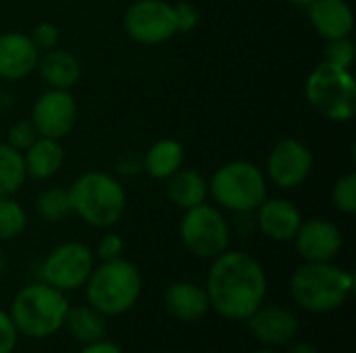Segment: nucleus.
Segmentation results:
<instances>
[{
    "label": "nucleus",
    "mask_w": 356,
    "mask_h": 353,
    "mask_svg": "<svg viewBox=\"0 0 356 353\" xmlns=\"http://www.w3.org/2000/svg\"><path fill=\"white\" fill-rule=\"evenodd\" d=\"M209 306L223 318L246 320L254 314L267 293L263 266L244 252H223L213 258L207 277Z\"/></svg>",
    "instance_id": "f257e3e1"
},
{
    "label": "nucleus",
    "mask_w": 356,
    "mask_h": 353,
    "mask_svg": "<svg viewBox=\"0 0 356 353\" xmlns=\"http://www.w3.org/2000/svg\"><path fill=\"white\" fill-rule=\"evenodd\" d=\"M355 277L332 262H305L290 279L294 302L313 314L338 310L353 293Z\"/></svg>",
    "instance_id": "f03ea898"
},
{
    "label": "nucleus",
    "mask_w": 356,
    "mask_h": 353,
    "mask_svg": "<svg viewBox=\"0 0 356 353\" xmlns=\"http://www.w3.org/2000/svg\"><path fill=\"white\" fill-rule=\"evenodd\" d=\"M67 191L71 198L73 214L92 227H111L119 223L125 212V189L108 173L88 171L79 175Z\"/></svg>",
    "instance_id": "7ed1b4c3"
},
{
    "label": "nucleus",
    "mask_w": 356,
    "mask_h": 353,
    "mask_svg": "<svg viewBox=\"0 0 356 353\" xmlns=\"http://www.w3.org/2000/svg\"><path fill=\"white\" fill-rule=\"evenodd\" d=\"M142 293L140 270L125 258L106 260L94 266L86 281V295L102 316H119L136 306Z\"/></svg>",
    "instance_id": "20e7f679"
},
{
    "label": "nucleus",
    "mask_w": 356,
    "mask_h": 353,
    "mask_svg": "<svg viewBox=\"0 0 356 353\" xmlns=\"http://www.w3.org/2000/svg\"><path fill=\"white\" fill-rule=\"evenodd\" d=\"M67 310L69 302L63 291L48 283H33L15 295L8 316L17 333L31 339H44L65 325Z\"/></svg>",
    "instance_id": "39448f33"
},
{
    "label": "nucleus",
    "mask_w": 356,
    "mask_h": 353,
    "mask_svg": "<svg viewBox=\"0 0 356 353\" xmlns=\"http://www.w3.org/2000/svg\"><path fill=\"white\" fill-rule=\"evenodd\" d=\"M209 193L219 208L248 214L265 202L267 177L248 160H232L215 171L209 181Z\"/></svg>",
    "instance_id": "423d86ee"
},
{
    "label": "nucleus",
    "mask_w": 356,
    "mask_h": 353,
    "mask_svg": "<svg viewBox=\"0 0 356 353\" xmlns=\"http://www.w3.org/2000/svg\"><path fill=\"white\" fill-rule=\"evenodd\" d=\"M309 104L334 123H348L356 114V81L350 69L321 60L307 77Z\"/></svg>",
    "instance_id": "0eeeda50"
},
{
    "label": "nucleus",
    "mask_w": 356,
    "mask_h": 353,
    "mask_svg": "<svg viewBox=\"0 0 356 353\" xmlns=\"http://www.w3.org/2000/svg\"><path fill=\"white\" fill-rule=\"evenodd\" d=\"M179 237L194 256L217 258L229 246V225L219 208L204 202L184 210Z\"/></svg>",
    "instance_id": "6e6552de"
},
{
    "label": "nucleus",
    "mask_w": 356,
    "mask_h": 353,
    "mask_svg": "<svg viewBox=\"0 0 356 353\" xmlns=\"http://www.w3.org/2000/svg\"><path fill=\"white\" fill-rule=\"evenodd\" d=\"M94 270V254L81 241H65L50 250L42 262L44 283L58 291H71L90 279Z\"/></svg>",
    "instance_id": "1a4fd4ad"
},
{
    "label": "nucleus",
    "mask_w": 356,
    "mask_h": 353,
    "mask_svg": "<svg viewBox=\"0 0 356 353\" xmlns=\"http://www.w3.org/2000/svg\"><path fill=\"white\" fill-rule=\"evenodd\" d=\"M123 27L138 44H163L177 33L173 4L167 0H136L125 10Z\"/></svg>",
    "instance_id": "9d476101"
},
{
    "label": "nucleus",
    "mask_w": 356,
    "mask_h": 353,
    "mask_svg": "<svg viewBox=\"0 0 356 353\" xmlns=\"http://www.w3.org/2000/svg\"><path fill=\"white\" fill-rule=\"evenodd\" d=\"M313 171V152L294 137L282 139L273 146L267 158V181L280 189L300 187Z\"/></svg>",
    "instance_id": "9b49d317"
},
{
    "label": "nucleus",
    "mask_w": 356,
    "mask_h": 353,
    "mask_svg": "<svg viewBox=\"0 0 356 353\" xmlns=\"http://www.w3.org/2000/svg\"><path fill=\"white\" fill-rule=\"evenodd\" d=\"M75 119H77V104L71 92L48 87L44 94L35 98L29 121L40 137L63 139L73 129Z\"/></svg>",
    "instance_id": "f8f14e48"
},
{
    "label": "nucleus",
    "mask_w": 356,
    "mask_h": 353,
    "mask_svg": "<svg viewBox=\"0 0 356 353\" xmlns=\"http://www.w3.org/2000/svg\"><path fill=\"white\" fill-rule=\"evenodd\" d=\"M294 241L305 262H332L342 250V231L334 221L317 216L300 223Z\"/></svg>",
    "instance_id": "ddd939ff"
},
{
    "label": "nucleus",
    "mask_w": 356,
    "mask_h": 353,
    "mask_svg": "<svg viewBox=\"0 0 356 353\" xmlns=\"http://www.w3.org/2000/svg\"><path fill=\"white\" fill-rule=\"evenodd\" d=\"M40 50L27 33L4 31L0 33V77L8 81L31 75L38 67Z\"/></svg>",
    "instance_id": "4468645a"
},
{
    "label": "nucleus",
    "mask_w": 356,
    "mask_h": 353,
    "mask_svg": "<svg viewBox=\"0 0 356 353\" xmlns=\"http://www.w3.org/2000/svg\"><path fill=\"white\" fill-rule=\"evenodd\" d=\"M246 320L250 333L269 347L286 345L298 331L296 316L284 306H261Z\"/></svg>",
    "instance_id": "2eb2a0df"
},
{
    "label": "nucleus",
    "mask_w": 356,
    "mask_h": 353,
    "mask_svg": "<svg viewBox=\"0 0 356 353\" xmlns=\"http://www.w3.org/2000/svg\"><path fill=\"white\" fill-rule=\"evenodd\" d=\"M254 212H257V225L261 233L273 241L294 239L302 223L300 210L290 200H284V198H265V202Z\"/></svg>",
    "instance_id": "dca6fc26"
},
{
    "label": "nucleus",
    "mask_w": 356,
    "mask_h": 353,
    "mask_svg": "<svg viewBox=\"0 0 356 353\" xmlns=\"http://www.w3.org/2000/svg\"><path fill=\"white\" fill-rule=\"evenodd\" d=\"M313 29L325 40L348 37L355 27V12L346 0H313L307 4Z\"/></svg>",
    "instance_id": "f3484780"
},
{
    "label": "nucleus",
    "mask_w": 356,
    "mask_h": 353,
    "mask_svg": "<svg viewBox=\"0 0 356 353\" xmlns=\"http://www.w3.org/2000/svg\"><path fill=\"white\" fill-rule=\"evenodd\" d=\"M35 71H40L42 81L52 89H71L81 77L79 60L71 52L60 48L46 50L40 56Z\"/></svg>",
    "instance_id": "a211bd4d"
},
{
    "label": "nucleus",
    "mask_w": 356,
    "mask_h": 353,
    "mask_svg": "<svg viewBox=\"0 0 356 353\" xmlns=\"http://www.w3.org/2000/svg\"><path fill=\"white\" fill-rule=\"evenodd\" d=\"M65 160V152L60 146V139L52 137H38L25 152H23V162L27 177L35 181H46L54 177Z\"/></svg>",
    "instance_id": "6ab92c4d"
},
{
    "label": "nucleus",
    "mask_w": 356,
    "mask_h": 353,
    "mask_svg": "<svg viewBox=\"0 0 356 353\" xmlns=\"http://www.w3.org/2000/svg\"><path fill=\"white\" fill-rule=\"evenodd\" d=\"M165 306L169 314H173L179 320H198L207 314L209 306V295L207 291L196 285V283H173L165 291Z\"/></svg>",
    "instance_id": "aec40b11"
},
{
    "label": "nucleus",
    "mask_w": 356,
    "mask_h": 353,
    "mask_svg": "<svg viewBox=\"0 0 356 353\" xmlns=\"http://www.w3.org/2000/svg\"><path fill=\"white\" fill-rule=\"evenodd\" d=\"M165 181H167V196H169V200L175 206H179L181 210H188V208H194V206L207 202L209 183H207V179L198 171L181 166L179 171H175Z\"/></svg>",
    "instance_id": "412c9836"
},
{
    "label": "nucleus",
    "mask_w": 356,
    "mask_h": 353,
    "mask_svg": "<svg viewBox=\"0 0 356 353\" xmlns=\"http://www.w3.org/2000/svg\"><path fill=\"white\" fill-rule=\"evenodd\" d=\"M184 146L177 139L165 137L148 148L144 156V171L148 173V177L165 181L184 166Z\"/></svg>",
    "instance_id": "4be33fe9"
},
{
    "label": "nucleus",
    "mask_w": 356,
    "mask_h": 353,
    "mask_svg": "<svg viewBox=\"0 0 356 353\" xmlns=\"http://www.w3.org/2000/svg\"><path fill=\"white\" fill-rule=\"evenodd\" d=\"M65 325H67L69 333L83 345L104 339V331H106L104 318L92 306H75V308L69 306Z\"/></svg>",
    "instance_id": "5701e85b"
},
{
    "label": "nucleus",
    "mask_w": 356,
    "mask_h": 353,
    "mask_svg": "<svg viewBox=\"0 0 356 353\" xmlns=\"http://www.w3.org/2000/svg\"><path fill=\"white\" fill-rule=\"evenodd\" d=\"M27 179L23 154L0 141V196H13L23 187Z\"/></svg>",
    "instance_id": "b1692460"
},
{
    "label": "nucleus",
    "mask_w": 356,
    "mask_h": 353,
    "mask_svg": "<svg viewBox=\"0 0 356 353\" xmlns=\"http://www.w3.org/2000/svg\"><path fill=\"white\" fill-rule=\"evenodd\" d=\"M35 210L46 223L67 221L73 214L69 191L60 189V187H48V189L40 191V196L35 198Z\"/></svg>",
    "instance_id": "393cba45"
},
{
    "label": "nucleus",
    "mask_w": 356,
    "mask_h": 353,
    "mask_svg": "<svg viewBox=\"0 0 356 353\" xmlns=\"http://www.w3.org/2000/svg\"><path fill=\"white\" fill-rule=\"evenodd\" d=\"M27 214L13 196H0V241L15 239L23 233Z\"/></svg>",
    "instance_id": "a878e982"
},
{
    "label": "nucleus",
    "mask_w": 356,
    "mask_h": 353,
    "mask_svg": "<svg viewBox=\"0 0 356 353\" xmlns=\"http://www.w3.org/2000/svg\"><path fill=\"white\" fill-rule=\"evenodd\" d=\"M332 202L336 210L342 214H355L356 212V175L346 173L342 175L332 189Z\"/></svg>",
    "instance_id": "bb28decb"
},
{
    "label": "nucleus",
    "mask_w": 356,
    "mask_h": 353,
    "mask_svg": "<svg viewBox=\"0 0 356 353\" xmlns=\"http://www.w3.org/2000/svg\"><path fill=\"white\" fill-rule=\"evenodd\" d=\"M325 60L344 69H350L355 62V44L350 37H340V40H330L325 46Z\"/></svg>",
    "instance_id": "cd10ccee"
},
{
    "label": "nucleus",
    "mask_w": 356,
    "mask_h": 353,
    "mask_svg": "<svg viewBox=\"0 0 356 353\" xmlns=\"http://www.w3.org/2000/svg\"><path fill=\"white\" fill-rule=\"evenodd\" d=\"M38 137H40V135H38L35 127L31 125V121H19V123H15V125L8 129L6 144L23 154Z\"/></svg>",
    "instance_id": "c85d7f7f"
},
{
    "label": "nucleus",
    "mask_w": 356,
    "mask_h": 353,
    "mask_svg": "<svg viewBox=\"0 0 356 353\" xmlns=\"http://www.w3.org/2000/svg\"><path fill=\"white\" fill-rule=\"evenodd\" d=\"M29 37L33 40V44L38 46V50H50V48H56V42H58V27L50 21H44V23H38L33 27V31L29 33Z\"/></svg>",
    "instance_id": "c756f323"
},
{
    "label": "nucleus",
    "mask_w": 356,
    "mask_h": 353,
    "mask_svg": "<svg viewBox=\"0 0 356 353\" xmlns=\"http://www.w3.org/2000/svg\"><path fill=\"white\" fill-rule=\"evenodd\" d=\"M175 10V23H177V33H188L198 25V10L190 2H177L173 4Z\"/></svg>",
    "instance_id": "7c9ffc66"
},
{
    "label": "nucleus",
    "mask_w": 356,
    "mask_h": 353,
    "mask_svg": "<svg viewBox=\"0 0 356 353\" xmlns=\"http://www.w3.org/2000/svg\"><path fill=\"white\" fill-rule=\"evenodd\" d=\"M121 254H123V239L117 233H106L98 243V258L106 262V260L121 258Z\"/></svg>",
    "instance_id": "2f4dec72"
},
{
    "label": "nucleus",
    "mask_w": 356,
    "mask_h": 353,
    "mask_svg": "<svg viewBox=\"0 0 356 353\" xmlns=\"http://www.w3.org/2000/svg\"><path fill=\"white\" fill-rule=\"evenodd\" d=\"M17 329L6 312L0 310V353H10L17 345Z\"/></svg>",
    "instance_id": "473e14b6"
},
{
    "label": "nucleus",
    "mask_w": 356,
    "mask_h": 353,
    "mask_svg": "<svg viewBox=\"0 0 356 353\" xmlns=\"http://www.w3.org/2000/svg\"><path fill=\"white\" fill-rule=\"evenodd\" d=\"M79 353H123V352H121L115 343H108V341L100 339V341H96V343L86 345V347H83Z\"/></svg>",
    "instance_id": "72a5a7b5"
},
{
    "label": "nucleus",
    "mask_w": 356,
    "mask_h": 353,
    "mask_svg": "<svg viewBox=\"0 0 356 353\" xmlns=\"http://www.w3.org/2000/svg\"><path fill=\"white\" fill-rule=\"evenodd\" d=\"M288 353H319V350H317L313 343H307V341H302V343H296V345H292Z\"/></svg>",
    "instance_id": "f704fd0d"
},
{
    "label": "nucleus",
    "mask_w": 356,
    "mask_h": 353,
    "mask_svg": "<svg viewBox=\"0 0 356 353\" xmlns=\"http://www.w3.org/2000/svg\"><path fill=\"white\" fill-rule=\"evenodd\" d=\"M4 266H6V258H4V252L0 250V275H2V270H4Z\"/></svg>",
    "instance_id": "c9c22d12"
},
{
    "label": "nucleus",
    "mask_w": 356,
    "mask_h": 353,
    "mask_svg": "<svg viewBox=\"0 0 356 353\" xmlns=\"http://www.w3.org/2000/svg\"><path fill=\"white\" fill-rule=\"evenodd\" d=\"M288 2H292V4H298V6H307V4H311L313 0H288Z\"/></svg>",
    "instance_id": "e433bc0d"
},
{
    "label": "nucleus",
    "mask_w": 356,
    "mask_h": 353,
    "mask_svg": "<svg viewBox=\"0 0 356 353\" xmlns=\"http://www.w3.org/2000/svg\"><path fill=\"white\" fill-rule=\"evenodd\" d=\"M254 353H277V352H273V350H259V352H254Z\"/></svg>",
    "instance_id": "4c0bfd02"
},
{
    "label": "nucleus",
    "mask_w": 356,
    "mask_h": 353,
    "mask_svg": "<svg viewBox=\"0 0 356 353\" xmlns=\"http://www.w3.org/2000/svg\"><path fill=\"white\" fill-rule=\"evenodd\" d=\"M0 96H2V89H0Z\"/></svg>",
    "instance_id": "58836bf2"
}]
</instances>
